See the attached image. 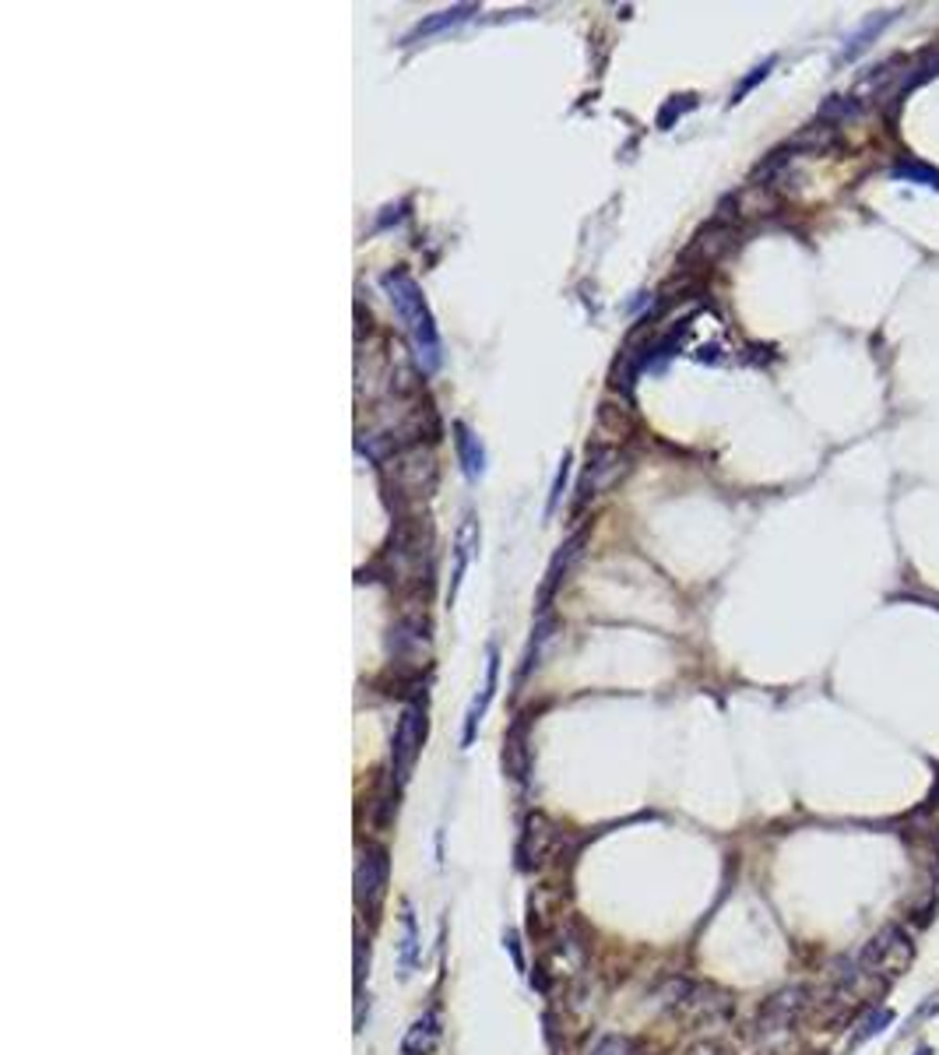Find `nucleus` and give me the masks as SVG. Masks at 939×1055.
Wrapping results in <instances>:
<instances>
[{
    "mask_svg": "<svg viewBox=\"0 0 939 1055\" xmlns=\"http://www.w3.org/2000/svg\"><path fill=\"white\" fill-rule=\"evenodd\" d=\"M384 289L394 303V310L401 314V320H405L423 367L436 370L440 367V335L433 328V317L426 310V299H423V293H419L415 278L409 272H401V267H394V272L384 275Z\"/></svg>",
    "mask_w": 939,
    "mask_h": 1055,
    "instance_id": "nucleus-1",
    "label": "nucleus"
},
{
    "mask_svg": "<svg viewBox=\"0 0 939 1055\" xmlns=\"http://www.w3.org/2000/svg\"><path fill=\"white\" fill-rule=\"evenodd\" d=\"M911 957H915L911 939L897 926H887V929H879L866 943V950L858 953L855 974H869V978H879V982H890V978L908 971Z\"/></svg>",
    "mask_w": 939,
    "mask_h": 1055,
    "instance_id": "nucleus-2",
    "label": "nucleus"
},
{
    "mask_svg": "<svg viewBox=\"0 0 939 1055\" xmlns=\"http://www.w3.org/2000/svg\"><path fill=\"white\" fill-rule=\"evenodd\" d=\"M388 879H391L388 848H380V844H367V852H362L359 866H356V905H359V911H367V915L380 911V905H384V897H388Z\"/></svg>",
    "mask_w": 939,
    "mask_h": 1055,
    "instance_id": "nucleus-3",
    "label": "nucleus"
},
{
    "mask_svg": "<svg viewBox=\"0 0 939 1055\" xmlns=\"http://www.w3.org/2000/svg\"><path fill=\"white\" fill-rule=\"evenodd\" d=\"M423 739H426V715H423V707L412 704L401 711L394 739H391V763H394L398 781H409L415 757H419V750H423Z\"/></svg>",
    "mask_w": 939,
    "mask_h": 1055,
    "instance_id": "nucleus-4",
    "label": "nucleus"
},
{
    "mask_svg": "<svg viewBox=\"0 0 939 1055\" xmlns=\"http://www.w3.org/2000/svg\"><path fill=\"white\" fill-rule=\"evenodd\" d=\"M391 475H394V493L405 496V500H415V496H430L433 483H436V465L433 457L423 454V447L415 451H401L391 462Z\"/></svg>",
    "mask_w": 939,
    "mask_h": 1055,
    "instance_id": "nucleus-5",
    "label": "nucleus"
},
{
    "mask_svg": "<svg viewBox=\"0 0 939 1055\" xmlns=\"http://www.w3.org/2000/svg\"><path fill=\"white\" fill-rule=\"evenodd\" d=\"M802 1010H806V989H784V992L771 995V1000L760 1006V1013H757V1031H760V1034L789 1031V1027H795V1021H799Z\"/></svg>",
    "mask_w": 939,
    "mask_h": 1055,
    "instance_id": "nucleus-6",
    "label": "nucleus"
},
{
    "mask_svg": "<svg viewBox=\"0 0 939 1055\" xmlns=\"http://www.w3.org/2000/svg\"><path fill=\"white\" fill-rule=\"evenodd\" d=\"M897 14H900V11H884V14H873V18H866V22H862V25H858V29H855V32L848 35V43H845V50H841V56H837V61H841V64H852V61H858V56L866 53V50H869V46H873V43L879 40V35L887 32V25H894V22H897Z\"/></svg>",
    "mask_w": 939,
    "mask_h": 1055,
    "instance_id": "nucleus-7",
    "label": "nucleus"
},
{
    "mask_svg": "<svg viewBox=\"0 0 939 1055\" xmlns=\"http://www.w3.org/2000/svg\"><path fill=\"white\" fill-rule=\"evenodd\" d=\"M905 64L900 56H894V61H887V64H879V67H873V71H866L862 78L855 82V88H852V103H858V106H866V103H876L879 95H887L890 92V85H894V78H897V67Z\"/></svg>",
    "mask_w": 939,
    "mask_h": 1055,
    "instance_id": "nucleus-8",
    "label": "nucleus"
},
{
    "mask_svg": "<svg viewBox=\"0 0 939 1055\" xmlns=\"http://www.w3.org/2000/svg\"><path fill=\"white\" fill-rule=\"evenodd\" d=\"M440 1042V1010H426L401 1038V1055H430Z\"/></svg>",
    "mask_w": 939,
    "mask_h": 1055,
    "instance_id": "nucleus-9",
    "label": "nucleus"
},
{
    "mask_svg": "<svg viewBox=\"0 0 939 1055\" xmlns=\"http://www.w3.org/2000/svg\"><path fill=\"white\" fill-rule=\"evenodd\" d=\"M496 676H500V655L496 651H489V662H486V683H483V694L475 697V704H472V711H468V721H465V746L472 742V736H475V725L483 721V715H486V707H489V700H493V694H496Z\"/></svg>",
    "mask_w": 939,
    "mask_h": 1055,
    "instance_id": "nucleus-10",
    "label": "nucleus"
},
{
    "mask_svg": "<svg viewBox=\"0 0 939 1055\" xmlns=\"http://www.w3.org/2000/svg\"><path fill=\"white\" fill-rule=\"evenodd\" d=\"M415 961H419V932H415V915H412V905H401V939H398V964H401V974H412L415 971Z\"/></svg>",
    "mask_w": 939,
    "mask_h": 1055,
    "instance_id": "nucleus-11",
    "label": "nucleus"
},
{
    "mask_svg": "<svg viewBox=\"0 0 939 1055\" xmlns=\"http://www.w3.org/2000/svg\"><path fill=\"white\" fill-rule=\"evenodd\" d=\"M454 447H457V457H462V468L468 478H478L483 475V447H478V436H472V430L465 422H454Z\"/></svg>",
    "mask_w": 939,
    "mask_h": 1055,
    "instance_id": "nucleus-12",
    "label": "nucleus"
},
{
    "mask_svg": "<svg viewBox=\"0 0 939 1055\" xmlns=\"http://www.w3.org/2000/svg\"><path fill=\"white\" fill-rule=\"evenodd\" d=\"M475 542H478V531H475V517L468 514V517H465V525H462V531H457V563H454L451 599L457 594V584H462V578H465V570H468V560H472Z\"/></svg>",
    "mask_w": 939,
    "mask_h": 1055,
    "instance_id": "nucleus-13",
    "label": "nucleus"
},
{
    "mask_svg": "<svg viewBox=\"0 0 939 1055\" xmlns=\"http://www.w3.org/2000/svg\"><path fill=\"white\" fill-rule=\"evenodd\" d=\"M837 145V127L834 124H810L806 130L799 134V138H792V148H802V151H827V148H834Z\"/></svg>",
    "mask_w": 939,
    "mask_h": 1055,
    "instance_id": "nucleus-14",
    "label": "nucleus"
},
{
    "mask_svg": "<svg viewBox=\"0 0 939 1055\" xmlns=\"http://www.w3.org/2000/svg\"><path fill=\"white\" fill-rule=\"evenodd\" d=\"M894 177L897 180H908V183H922V187H932L939 190V169L926 166V162H915V159H905L894 166Z\"/></svg>",
    "mask_w": 939,
    "mask_h": 1055,
    "instance_id": "nucleus-15",
    "label": "nucleus"
},
{
    "mask_svg": "<svg viewBox=\"0 0 939 1055\" xmlns=\"http://www.w3.org/2000/svg\"><path fill=\"white\" fill-rule=\"evenodd\" d=\"M894 1024V1010L890 1006H884V1010H873L866 1021L858 1024V1031L852 1034V1045H862V1042H869L873 1034H879V1031H887Z\"/></svg>",
    "mask_w": 939,
    "mask_h": 1055,
    "instance_id": "nucleus-16",
    "label": "nucleus"
},
{
    "mask_svg": "<svg viewBox=\"0 0 939 1055\" xmlns=\"http://www.w3.org/2000/svg\"><path fill=\"white\" fill-rule=\"evenodd\" d=\"M468 11H472V8H457V11H444L440 18H430V22L419 25L405 43H415V40H423V35H433V32H440V29H447V25H454V22H462V18H465Z\"/></svg>",
    "mask_w": 939,
    "mask_h": 1055,
    "instance_id": "nucleus-17",
    "label": "nucleus"
},
{
    "mask_svg": "<svg viewBox=\"0 0 939 1055\" xmlns=\"http://www.w3.org/2000/svg\"><path fill=\"white\" fill-rule=\"evenodd\" d=\"M591 1055H630V1042L626 1038H602L595 1048H591Z\"/></svg>",
    "mask_w": 939,
    "mask_h": 1055,
    "instance_id": "nucleus-18",
    "label": "nucleus"
},
{
    "mask_svg": "<svg viewBox=\"0 0 939 1055\" xmlns=\"http://www.w3.org/2000/svg\"><path fill=\"white\" fill-rule=\"evenodd\" d=\"M771 67H774V56H771V61H768V64H760V67H757V71L750 74V78H746V82L739 85V92H736V99H732V103H739V99H742V95H746V92H750V88H753L757 82H763V78H768V74H771Z\"/></svg>",
    "mask_w": 939,
    "mask_h": 1055,
    "instance_id": "nucleus-19",
    "label": "nucleus"
},
{
    "mask_svg": "<svg viewBox=\"0 0 939 1055\" xmlns=\"http://www.w3.org/2000/svg\"><path fill=\"white\" fill-rule=\"evenodd\" d=\"M567 457H563V468H560V478H556V486H552V496H549V510H556V504H560V493H563V483H567Z\"/></svg>",
    "mask_w": 939,
    "mask_h": 1055,
    "instance_id": "nucleus-20",
    "label": "nucleus"
},
{
    "mask_svg": "<svg viewBox=\"0 0 939 1055\" xmlns=\"http://www.w3.org/2000/svg\"><path fill=\"white\" fill-rule=\"evenodd\" d=\"M686 1055H725V1052H721L718 1045H711V1042H700V1045H694V1048H689Z\"/></svg>",
    "mask_w": 939,
    "mask_h": 1055,
    "instance_id": "nucleus-21",
    "label": "nucleus"
},
{
    "mask_svg": "<svg viewBox=\"0 0 939 1055\" xmlns=\"http://www.w3.org/2000/svg\"><path fill=\"white\" fill-rule=\"evenodd\" d=\"M507 947H510V953H514V964H517V968H525L521 950H517V936H514V932H507Z\"/></svg>",
    "mask_w": 939,
    "mask_h": 1055,
    "instance_id": "nucleus-22",
    "label": "nucleus"
},
{
    "mask_svg": "<svg viewBox=\"0 0 939 1055\" xmlns=\"http://www.w3.org/2000/svg\"><path fill=\"white\" fill-rule=\"evenodd\" d=\"M915 1055H929V1048H926V1045H922V1048H918V1052H915Z\"/></svg>",
    "mask_w": 939,
    "mask_h": 1055,
    "instance_id": "nucleus-23",
    "label": "nucleus"
}]
</instances>
